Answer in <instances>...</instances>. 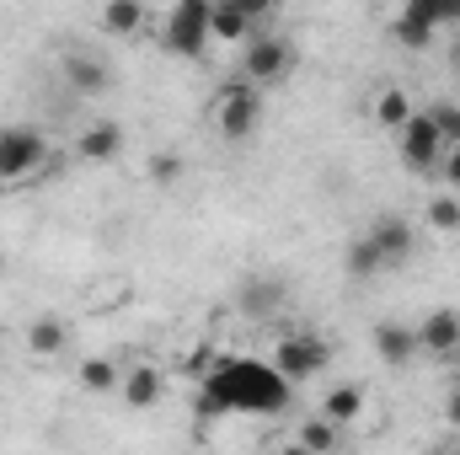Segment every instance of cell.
<instances>
[{
  "label": "cell",
  "instance_id": "18",
  "mask_svg": "<svg viewBox=\"0 0 460 455\" xmlns=\"http://www.w3.org/2000/svg\"><path fill=\"white\" fill-rule=\"evenodd\" d=\"M364 402H369V391H364L358 380H343V386H332V391H327L322 413H327L332 424H343V429H348V424H353V418L364 413Z\"/></svg>",
  "mask_w": 460,
  "mask_h": 455
},
{
  "label": "cell",
  "instance_id": "19",
  "mask_svg": "<svg viewBox=\"0 0 460 455\" xmlns=\"http://www.w3.org/2000/svg\"><path fill=\"white\" fill-rule=\"evenodd\" d=\"M145 27V0H108L102 5V32L108 38H134Z\"/></svg>",
  "mask_w": 460,
  "mask_h": 455
},
{
  "label": "cell",
  "instance_id": "29",
  "mask_svg": "<svg viewBox=\"0 0 460 455\" xmlns=\"http://www.w3.org/2000/svg\"><path fill=\"white\" fill-rule=\"evenodd\" d=\"M439 22L445 27H460V0H439Z\"/></svg>",
  "mask_w": 460,
  "mask_h": 455
},
{
  "label": "cell",
  "instance_id": "20",
  "mask_svg": "<svg viewBox=\"0 0 460 455\" xmlns=\"http://www.w3.org/2000/svg\"><path fill=\"white\" fill-rule=\"evenodd\" d=\"M343 268H348V279H375V273H385V257H380V246L369 241V236H353L348 241V252H343Z\"/></svg>",
  "mask_w": 460,
  "mask_h": 455
},
{
  "label": "cell",
  "instance_id": "32",
  "mask_svg": "<svg viewBox=\"0 0 460 455\" xmlns=\"http://www.w3.org/2000/svg\"><path fill=\"white\" fill-rule=\"evenodd\" d=\"M0 273H5V257H0Z\"/></svg>",
  "mask_w": 460,
  "mask_h": 455
},
{
  "label": "cell",
  "instance_id": "4",
  "mask_svg": "<svg viewBox=\"0 0 460 455\" xmlns=\"http://www.w3.org/2000/svg\"><path fill=\"white\" fill-rule=\"evenodd\" d=\"M257 123H262V86L246 81V76L220 86V97H215V129H220V139L241 145V139L257 134Z\"/></svg>",
  "mask_w": 460,
  "mask_h": 455
},
{
  "label": "cell",
  "instance_id": "30",
  "mask_svg": "<svg viewBox=\"0 0 460 455\" xmlns=\"http://www.w3.org/2000/svg\"><path fill=\"white\" fill-rule=\"evenodd\" d=\"M445 418L460 429V386H450V397H445Z\"/></svg>",
  "mask_w": 460,
  "mask_h": 455
},
{
  "label": "cell",
  "instance_id": "13",
  "mask_svg": "<svg viewBox=\"0 0 460 455\" xmlns=\"http://www.w3.org/2000/svg\"><path fill=\"white\" fill-rule=\"evenodd\" d=\"M65 81L81 92V97H102L108 86H113V76H108V65L102 59H92V54H65Z\"/></svg>",
  "mask_w": 460,
  "mask_h": 455
},
{
  "label": "cell",
  "instance_id": "25",
  "mask_svg": "<svg viewBox=\"0 0 460 455\" xmlns=\"http://www.w3.org/2000/svg\"><path fill=\"white\" fill-rule=\"evenodd\" d=\"M429 226L445 230V236H456V230H460V199H456V188H450V193H439V199H429Z\"/></svg>",
  "mask_w": 460,
  "mask_h": 455
},
{
  "label": "cell",
  "instance_id": "3",
  "mask_svg": "<svg viewBox=\"0 0 460 455\" xmlns=\"http://www.w3.org/2000/svg\"><path fill=\"white\" fill-rule=\"evenodd\" d=\"M327 364H332V343L322 338V333H311V327H295V333H284V338L273 343V370H279L289 386L316 380Z\"/></svg>",
  "mask_w": 460,
  "mask_h": 455
},
{
  "label": "cell",
  "instance_id": "28",
  "mask_svg": "<svg viewBox=\"0 0 460 455\" xmlns=\"http://www.w3.org/2000/svg\"><path fill=\"white\" fill-rule=\"evenodd\" d=\"M235 5H246V16H252V22H268V16H279V0H235Z\"/></svg>",
  "mask_w": 460,
  "mask_h": 455
},
{
  "label": "cell",
  "instance_id": "23",
  "mask_svg": "<svg viewBox=\"0 0 460 455\" xmlns=\"http://www.w3.org/2000/svg\"><path fill=\"white\" fill-rule=\"evenodd\" d=\"M338 445H343V424H332L327 413L300 424V451H338Z\"/></svg>",
  "mask_w": 460,
  "mask_h": 455
},
{
  "label": "cell",
  "instance_id": "15",
  "mask_svg": "<svg viewBox=\"0 0 460 455\" xmlns=\"http://www.w3.org/2000/svg\"><path fill=\"white\" fill-rule=\"evenodd\" d=\"M123 402L128 407H155L161 402V391H166V380H161V370L155 364H134V370H123Z\"/></svg>",
  "mask_w": 460,
  "mask_h": 455
},
{
  "label": "cell",
  "instance_id": "21",
  "mask_svg": "<svg viewBox=\"0 0 460 455\" xmlns=\"http://www.w3.org/2000/svg\"><path fill=\"white\" fill-rule=\"evenodd\" d=\"M75 375H81V386H86L92 397H108V391H118V386H123V370H118L108 353L81 359V370H75Z\"/></svg>",
  "mask_w": 460,
  "mask_h": 455
},
{
  "label": "cell",
  "instance_id": "22",
  "mask_svg": "<svg viewBox=\"0 0 460 455\" xmlns=\"http://www.w3.org/2000/svg\"><path fill=\"white\" fill-rule=\"evenodd\" d=\"M407 118H412V97H407L402 86H385V92L375 97V123H380V129H391V134H396Z\"/></svg>",
  "mask_w": 460,
  "mask_h": 455
},
{
  "label": "cell",
  "instance_id": "6",
  "mask_svg": "<svg viewBox=\"0 0 460 455\" xmlns=\"http://www.w3.org/2000/svg\"><path fill=\"white\" fill-rule=\"evenodd\" d=\"M445 150H450V139L439 134V123L429 113H412L402 129H396V156H402V166L407 172H439V161H445Z\"/></svg>",
  "mask_w": 460,
  "mask_h": 455
},
{
  "label": "cell",
  "instance_id": "27",
  "mask_svg": "<svg viewBox=\"0 0 460 455\" xmlns=\"http://www.w3.org/2000/svg\"><path fill=\"white\" fill-rule=\"evenodd\" d=\"M439 177H445V188H456V193H460V145H450V150H445Z\"/></svg>",
  "mask_w": 460,
  "mask_h": 455
},
{
  "label": "cell",
  "instance_id": "9",
  "mask_svg": "<svg viewBox=\"0 0 460 455\" xmlns=\"http://www.w3.org/2000/svg\"><path fill=\"white\" fill-rule=\"evenodd\" d=\"M375 246H380V257H385V268H396V263H407L412 257V246H418V230L407 215H396V210H385V215H375V226L364 230Z\"/></svg>",
  "mask_w": 460,
  "mask_h": 455
},
{
  "label": "cell",
  "instance_id": "8",
  "mask_svg": "<svg viewBox=\"0 0 460 455\" xmlns=\"http://www.w3.org/2000/svg\"><path fill=\"white\" fill-rule=\"evenodd\" d=\"M439 27H445V22H439V0H402V11H396V22H391V38H396L402 49H429Z\"/></svg>",
  "mask_w": 460,
  "mask_h": 455
},
{
  "label": "cell",
  "instance_id": "11",
  "mask_svg": "<svg viewBox=\"0 0 460 455\" xmlns=\"http://www.w3.org/2000/svg\"><path fill=\"white\" fill-rule=\"evenodd\" d=\"M75 156H81V161H92V166L118 161V156H123V129H118L113 118L86 123V129H81V139H75Z\"/></svg>",
  "mask_w": 460,
  "mask_h": 455
},
{
  "label": "cell",
  "instance_id": "24",
  "mask_svg": "<svg viewBox=\"0 0 460 455\" xmlns=\"http://www.w3.org/2000/svg\"><path fill=\"white\" fill-rule=\"evenodd\" d=\"M182 172H188V161H182L177 150H155V156H150V183H155V188H177Z\"/></svg>",
  "mask_w": 460,
  "mask_h": 455
},
{
  "label": "cell",
  "instance_id": "12",
  "mask_svg": "<svg viewBox=\"0 0 460 455\" xmlns=\"http://www.w3.org/2000/svg\"><path fill=\"white\" fill-rule=\"evenodd\" d=\"M375 353L380 364L391 370H407L423 348H418V327H402V322H375Z\"/></svg>",
  "mask_w": 460,
  "mask_h": 455
},
{
  "label": "cell",
  "instance_id": "16",
  "mask_svg": "<svg viewBox=\"0 0 460 455\" xmlns=\"http://www.w3.org/2000/svg\"><path fill=\"white\" fill-rule=\"evenodd\" d=\"M284 306V284L279 279H246L241 284V311L257 322H273V311Z\"/></svg>",
  "mask_w": 460,
  "mask_h": 455
},
{
  "label": "cell",
  "instance_id": "2",
  "mask_svg": "<svg viewBox=\"0 0 460 455\" xmlns=\"http://www.w3.org/2000/svg\"><path fill=\"white\" fill-rule=\"evenodd\" d=\"M49 166H54V150L38 129H27V123L0 129V188H27Z\"/></svg>",
  "mask_w": 460,
  "mask_h": 455
},
{
  "label": "cell",
  "instance_id": "5",
  "mask_svg": "<svg viewBox=\"0 0 460 455\" xmlns=\"http://www.w3.org/2000/svg\"><path fill=\"white\" fill-rule=\"evenodd\" d=\"M209 5H215V0H177V5L166 11V27H161L166 54L199 59V54L215 43V38H209Z\"/></svg>",
  "mask_w": 460,
  "mask_h": 455
},
{
  "label": "cell",
  "instance_id": "7",
  "mask_svg": "<svg viewBox=\"0 0 460 455\" xmlns=\"http://www.w3.org/2000/svg\"><path fill=\"white\" fill-rule=\"evenodd\" d=\"M241 70H246V81H257V86H279V81H289V70H295V43H289L284 32H257V38H246Z\"/></svg>",
  "mask_w": 460,
  "mask_h": 455
},
{
  "label": "cell",
  "instance_id": "31",
  "mask_svg": "<svg viewBox=\"0 0 460 455\" xmlns=\"http://www.w3.org/2000/svg\"><path fill=\"white\" fill-rule=\"evenodd\" d=\"M450 65H456V76H460V38H456V49H450Z\"/></svg>",
  "mask_w": 460,
  "mask_h": 455
},
{
  "label": "cell",
  "instance_id": "10",
  "mask_svg": "<svg viewBox=\"0 0 460 455\" xmlns=\"http://www.w3.org/2000/svg\"><path fill=\"white\" fill-rule=\"evenodd\" d=\"M418 348L429 359H460V311L456 306H439L418 322Z\"/></svg>",
  "mask_w": 460,
  "mask_h": 455
},
{
  "label": "cell",
  "instance_id": "1",
  "mask_svg": "<svg viewBox=\"0 0 460 455\" xmlns=\"http://www.w3.org/2000/svg\"><path fill=\"white\" fill-rule=\"evenodd\" d=\"M204 391L220 413H289L295 386L273 370V359H246V353H220L204 370Z\"/></svg>",
  "mask_w": 460,
  "mask_h": 455
},
{
  "label": "cell",
  "instance_id": "26",
  "mask_svg": "<svg viewBox=\"0 0 460 455\" xmlns=\"http://www.w3.org/2000/svg\"><path fill=\"white\" fill-rule=\"evenodd\" d=\"M429 118L439 123V134H445L450 145H460V108H456V103H434V108H429Z\"/></svg>",
  "mask_w": 460,
  "mask_h": 455
},
{
  "label": "cell",
  "instance_id": "14",
  "mask_svg": "<svg viewBox=\"0 0 460 455\" xmlns=\"http://www.w3.org/2000/svg\"><path fill=\"white\" fill-rule=\"evenodd\" d=\"M209 38H215V43H246V38H252V16H246V5H235V0H215V5H209Z\"/></svg>",
  "mask_w": 460,
  "mask_h": 455
},
{
  "label": "cell",
  "instance_id": "17",
  "mask_svg": "<svg viewBox=\"0 0 460 455\" xmlns=\"http://www.w3.org/2000/svg\"><path fill=\"white\" fill-rule=\"evenodd\" d=\"M27 348H32V359H59V353L70 348V327H65L59 317H32Z\"/></svg>",
  "mask_w": 460,
  "mask_h": 455
}]
</instances>
